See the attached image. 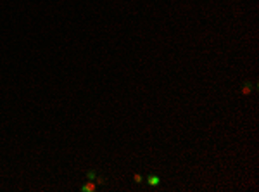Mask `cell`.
Here are the masks:
<instances>
[{
  "mask_svg": "<svg viewBox=\"0 0 259 192\" xmlns=\"http://www.w3.org/2000/svg\"><path fill=\"white\" fill-rule=\"evenodd\" d=\"M133 180L137 182V184H140V182H142V175H140V173H135V175H133Z\"/></svg>",
  "mask_w": 259,
  "mask_h": 192,
  "instance_id": "6",
  "label": "cell"
},
{
  "mask_svg": "<svg viewBox=\"0 0 259 192\" xmlns=\"http://www.w3.org/2000/svg\"><path fill=\"white\" fill-rule=\"evenodd\" d=\"M93 182L99 184V185H102V184H105V178H104V177H95V180H93Z\"/></svg>",
  "mask_w": 259,
  "mask_h": 192,
  "instance_id": "5",
  "label": "cell"
},
{
  "mask_svg": "<svg viewBox=\"0 0 259 192\" xmlns=\"http://www.w3.org/2000/svg\"><path fill=\"white\" fill-rule=\"evenodd\" d=\"M79 190L81 192H93V190H97V184L93 180H88L86 184H83L81 187H79Z\"/></svg>",
  "mask_w": 259,
  "mask_h": 192,
  "instance_id": "1",
  "label": "cell"
},
{
  "mask_svg": "<svg viewBox=\"0 0 259 192\" xmlns=\"http://www.w3.org/2000/svg\"><path fill=\"white\" fill-rule=\"evenodd\" d=\"M147 184L150 185V187H157V185L161 184V178H159L157 175H148V177H147Z\"/></svg>",
  "mask_w": 259,
  "mask_h": 192,
  "instance_id": "2",
  "label": "cell"
},
{
  "mask_svg": "<svg viewBox=\"0 0 259 192\" xmlns=\"http://www.w3.org/2000/svg\"><path fill=\"white\" fill-rule=\"evenodd\" d=\"M251 90H252L251 81H245V83H244V88H242V94H244V95H249V94H251Z\"/></svg>",
  "mask_w": 259,
  "mask_h": 192,
  "instance_id": "3",
  "label": "cell"
},
{
  "mask_svg": "<svg viewBox=\"0 0 259 192\" xmlns=\"http://www.w3.org/2000/svg\"><path fill=\"white\" fill-rule=\"evenodd\" d=\"M95 177H97V173L93 170H90L88 173H86V180H95Z\"/></svg>",
  "mask_w": 259,
  "mask_h": 192,
  "instance_id": "4",
  "label": "cell"
}]
</instances>
